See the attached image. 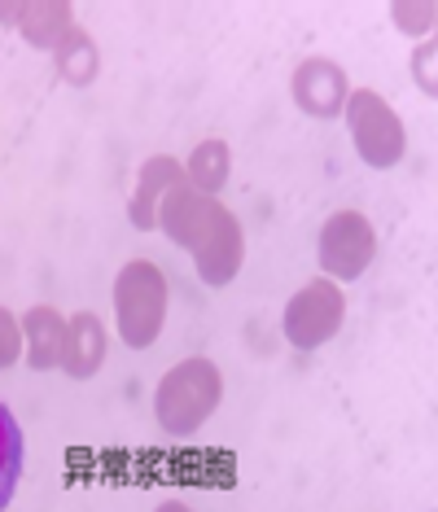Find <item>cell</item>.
<instances>
[{
    "instance_id": "obj_2",
    "label": "cell",
    "mask_w": 438,
    "mask_h": 512,
    "mask_svg": "<svg viewBox=\"0 0 438 512\" xmlns=\"http://www.w3.org/2000/svg\"><path fill=\"white\" fill-rule=\"evenodd\" d=\"M163 272L154 263H128L119 276V324L132 346H149L163 324Z\"/></svg>"
},
{
    "instance_id": "obj_5",
    "label": "cell",
    "mask_w": 438,
    "mask_h": 512,
    "mask_svg": "<svg viewBox=\"0 0 438 512\" xmlns=\"http://www.w3.org/2000/svg\"><path fill=\"white\" fill-rule=\"evenodd\" d=\"M307 320H316V342H325V337L338 329V320H342V294L333 289L329 281H316L311 289H303L294 302H290V316H285V333L294 337H303L307 329Z\"/></svg>"
},
{
    "instance_id": "obj_6",
    "label": "cell",
    "mask_w": 438,
    "mask_h": 512,
    "mask_svg": "<svg viewBox=\"0 0 438 512\" xmlns=\"http://www.w3.org/2000/svg\"><path fill=\"white\" fill-rule=\"evenodd\" d=\"M294 92H298V101H303V110H311V114H333L338 101H347L342 75L333 62H307L294 79Z\"/></svg>"
},
{
    "instance_id": "obj_12",
    "label": "cell",
    "mask_w": 438,
    "mask_h": 512,
    "mask_svg": "<svg viewBox=\"0 0 438 512\" xmlns=\"http://www.w3.org/2000/svg\"><path fill=\"white\" fill-rule=\"evenodd\" d=\"M158 512H189V508H184V504H163Z\"/></svg>"
},
{
    "instance_id": "obj_8",
    "label": "cell",
    "mask_w": 438,
    "mask_h": 512,
    "mask_svg": "<svg viewBox=\"0 0 438 512\" xmlns=\"http://www.w3.org/2000/svg\"><path fill=\"white\" fill-rule=\"evenodd\" d=\"M27 333H31V364L36 368H49V364H57V351H53V337H66V329H62V320L53 316L49 307H36L27 316Z\"/></svg>"
},
{
    "instance_id": "obj_4",
    "label": "cell",
    "mask_w": 438,
    "mask_h": 512,
    "mask_svg": "<svg viewBox=\"0 0 438 512\" xmlns=\"http://www.w3.org/2000/svg\"><path fill=\"white\" fill-rule=\"evenodd\" d=\"M373 259V228H368L364 215H333L325 232H320V263L329 267L333 276H360L364 263Z\"/></svg>"
},
{
    "instance_id": "obj_9",
    "label": "cell",
    "mask_w": 438,
    "mask_h": 512,
    "mask_svg": "<svg viewBox=\"0 0 438 512\" xmlns=\"http://www.w3.org/2000/svg\"><path fill=\"white\" fill-rule=\"evenodd\" d=\"M193 167H198L193 176L215 189V184L224 180V145H202V149H198V162H193Z\"/></svg>"
},
{
    "instance_id": "obj_3",
    "label": "cell",
    "mask_w": 438,
    "mask_h": 512,
    "mask_svg": "<svg viewBox=\"0 0 438 512\" xmlns=\"http://www.w3.org/2000/svg\"><path fill=\"white\" fill-rule=\"evenodd\" d=\"M351 132L373 167H390L403 154V123L377 92H351Z\"/></svg>"
},
{
    "instance_id": "obj_10",
    "label": "cell",
    "mask_w": 438,
    "mask_h": 512,
    "mask_svg": "<svg viewBox=\"0 0 438 512\" xmlns=\"http://www.w3.org/2000/svg\"><path fill=\"white\" fill-rule=\"evenodd\" d=\"M412 75H417V84H425L430 92H438V40L430 49L417 53V62H412Z\"/></svg>"
},
{
    "instance_id": "obj_1",
    "label": "cell",
    "mask_w": 438,
    "mask_h": 512,
    "mask_svg": "<svg viewBox=\"0 0 438 512\" xmlns=\"http://www.w3.org/2000/svg\"><path fill=\"white\" fill-rule=\"evenodd\" d=\"M219 403V372L206 359H189V364L171 368L158 386V416L171 434H193L211 407Z\"/></svg>"
},
{
    "instance_id": "obj_11",
    "label": "cell",
    "mask_w": 438,
    "mask_h": 512,
    "mask_svg": "<svg viewBox=\"0 0 438 512\" xmlns=\"http://www.w3.org/2000/svg\"><path fill=\"white\" fill-rule=\"evenodd\" d=\"M9 359H14V324L0 316V368H5Z\"/></svg>"
},
{
    "instance_id": "obj_7",
    "label": "cell",
    "mask_w": 438,
    "mask_h": 512,
    "mask_svg": "<svg viewBox=\"0 0 438 512\" xmlns=\"http://www.w3.org/2000/svg\"><path fill=\"white\" fill-rule=\"evenodd\" d=\"M18 473H22V434H18L14 412L0 403V508L14 499Z\"/></svg>"
}]
</instances>
